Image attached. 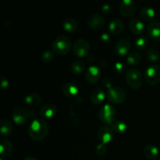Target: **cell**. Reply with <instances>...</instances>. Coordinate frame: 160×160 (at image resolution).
Masks as SVG:
<instances>
[{
	"mask_svg": "<svg viewBox=\"0 0 160 160\" xmlns=\"http://www.w3.org/2000/svg\"><path fill=\"white\" fill-rule=\"evenodd\" d=\"M48 124L43 119L36 118L31 121L28 128V134L32 140L41 142L47 137L48 134Z\"/></svg>",
	"mask_w": 160,
	"mask_h": 160,
	"instance_id": "1",
	"label": "cell"
},
{
	"mask_svg": "<svg viewBox=\"0 0 160 160\" xmlns=\"http://www.w3.org/2000/svg\"><path fill=\"white\" fill-rule=\"evenodd\" d=\"M12 118L14 123L18 126H22L28 120L33 121L36 119V113L34 110H29L23 107H17L12 112Z\"/></svg>",
	"mask_w": 160,
	"mask_h": 160,
	"instance_id": "2",
	"label": "cell"
},
{
	"mask_svg": "<svg viewBox=\"0 0 160 160\" xmlns=\"http://www.w3.org/2000/svg\"><path fill=\"white\" fill-rule=\"evenodd\" d=\"M72 48L70 39L66 35L58 36L52 43V48L53 52L59 56H65Z\"/></svg>",
	"mask_w": 160,
	"mask_h": 160,
	"instance_id": "3",
	"label": "cell"
},
{
	"mask_svg": "<svg viewBox=\"0 0 160 160\" xmlns=\"http://www.w3.org/2000/svg\"><path fill=\"white\" fill-rule=\"evenodd\" d=\"M126 81L131 88L137 90L140 88L143 84V74L138 69H130L126 73Z\"/></svg>",
	"mask_w": 160,
	"mask_h": 160,
	"instance_id": "4",
	"label": "cell"
},
{
	"mask_svg": "<svg viewBox=\"0 0 160 160\" xmlns=\"http://www.w3.org/2000/svg\"><path fill=\"white\" fill-rule=\"evenodd\" d=\"M99 120L104 124L112 125L115 122L117 118V111L112 106L109 104H106L102 106L98 113Z\"/></svg>",
	"mask_w": 160,
	"mask_h": 160,
	"instance_id": "5",
	"label": "cell"
},
{
	"mask_svg": "<svg viewBox=\"0 0 160 160\" xmlns=\"http://www.w3.org/2000/svg\"><path fill=\"white\" fill-rule=\"evenodd\" d=\"M145 81L148 84L156 85L160 82V66L152 64L146 68L144 74Z\"/></svg>",
	"mask_w": 160,
	"mask_h": 160,
	"instance_id": "6",
	"label": "cell"
},
{
	"mask_svg": "<svg viewBox=\"0 0 160 160\" xmlns=\"http://www.w3.org/2000/svg\"><path fill=\"white\" fill-rule=\"evenodd\" d=\"M106 97L113 104H121L126 100V92L120 87H112L107 90Z\"/></svg>",
	"mask_w": 160,
	"mask_h": 160,
	"instance_id": "7",
	"label": "cell"
},
{
	"mask_svg": "<svg viewBox=\"0 0 160 160\" xmlns=\"http://www.w3.org/2000/svg\"><path fill=\"white\" fill-rule=\"evenodd\" d=\"M89 50H90V43L87 39H78L73 45V54L78 58L85 57L88 54Z\"/></svg>",
	"mask_w": 160,
	"mask_h": 160,
	"instance_id": "8",
	"label": "cell"
},
{
	"mask_svg": "<svg viewBox=\"0 0 160 160\" xmlns=\"http://www.w3.org/2000/svg\"><path fill=\"white\" fill-rule=\"evenodd\" d=\"M136 9V3L134 0H123L119 4V10L120 14L124 17H130L134 13Z\"/></svg>",
	"mask_w": 160,
	"mask_h": 160,
	"instance_id": "9",
	"label": "cell"
},
{
	"mask_svg": "<svg viewBox=\"0 0 160 160\" xmlns=\"http://www.w3.org/2000/svg\"><path fill=\"white\" fill-rule=\"evenodd\" d=\"M97 137L100 142V144L106 145L107 144L110 143L113 139V131L109 127L102 126L98 129Z\"/></svg>",
	"mask_w": 160,
	"mask_h": 160,
	"instance_id": "10",
	"label": "cell"
},
{
	"mask_svg": "<svg viewBox=\"0 0 160 160\" xmlns=\"http://www.w3.org/2000/svg\"><path fill=\"white\" fill-rule=\"evenodd\" d=\"M131 43L128 38H121L117 42L114 48V52L120 56H127L130 52Z\"/></svg>",
	"mask_w": 160,
	"mask_h": 160,
	"instance_id": "11",
	"label": "cell"
},
{
	"mask_svg": "<svg viewBox=\"0 0 160 160\" xmlns=\"http://www.w3.org/2000/svg\"><path fill=\"white\" fill-rule=\"evenodd\" d=\"M105 19L100 14H93L91 16L87 21V25L89 28L94 31H99L104 27Z\"/></svg>",
	"mask_w": 160,
	"mask_h": 160,
	"instance_id": "12",
	"label": "cell"
},
{
	"mask_svg": "<svg viewBox=\"0 0 160 160\" xmlns=\"http://www.w3.org/2000/svg\"><path fill=\"white\" fill-rule=\"evenodd\" d=\"M147 36L151 40L160 42V22H151L147 27Z\"/></svg>",
	"mask_w": 160,
	"mask_h": 160,
	"instance_id": "13",
	"label": "cell"
},
{
	"mask_svg": "<svg viewBox=\"0 0 160 160\" xmlns=\"http://www.w3.org/2000/svg\"><path fill=\"white\" fill-rule=\"evenodd\" d=\"M85 78L89 84H96L101 78V70L96 66H91L87 70Z\"/></svg>",
	"mask_w": 160,
	"mask_h": 160,
	"instance_id": "14",
	"label": "cell"
},
{
	"mask_svg": "<svg viewBox=\"0 0 160 160\" xmlns=\"http://www.w3.org/2000/svg\"><path fill=\"white\" fill-rule=\"evenodd\" d=\"M129 29L134 35H141L145 31V24L142 19L133 18L129 22Z\"/></svg>",
	"mask_w": 160,
	"mask_h": 160,
	"instance_id": "15",
	"label": "cell"
},
{
	"mask_svg": "<svg viewBox=\"0 0 160 160\" xmlns=\"http://www.w3.org/2000/svg\"><path fill=\"white\" fill-rule=\"evenodd\" d=\"M57 113V107L54 104H46L40 109V115L42 119L50 120L55 117Z\"/></svg>",
	"mask_w": 160,
	"mask_h": 160,
	"instance_id": "16",
	"label": "cell"
},
{
	"mask_svg": "<svg viewBox=\"0 0 160 160\" xmlns=\"http://www.w3.org/2000/svg\"><path fill=\"white\" fill-rule=\"evenodd\" d=\"M124 25L123 21L120 19H113L109 24V31L113 36L120 35L123 31Z\"/></svg>",
	"mask_w": 160,
	"mask_h": 160,
	"instance_id": "17",
	"label": "cell"
},
{
	"mask_svg": "<svg viewBox=\"0 0 160 160\" xmlns=\"http://www.w3.org/2000/svg\"><path fill=\"white\" fill-rule=\"evenodd\" d=\"M62 94L66 97L68 98H73L75 97L79 92V88L75 84L72 82H67L63 84L62 88Z\"/></svg>",
	"mask_w": 160,
	"mask_h": 160,
	"instance_id": "18",
	"label": "cell"
},
{
	"mask_svg": "<svg viewBox=\"0 0 160 160\" xmlns=\"http://www.w3.org/2000/svg\"><path fill=\"white\" fill-rule=\"evenodd\" d=\"M106 95L101 88H97L91 95V102L95 105H100L105 101Z\"/></svg>",
	"mask_w": 160,
	"mask_h": 160,
	"instance_id": "19",
	"label": "cell"
},
{
	"mask_svg": "<svg viewBox=\"0 0 160 160\" xmlns=\"http://www.w3.org/2000/svg\"><path fill=\"white\" fill-rule=\"evenodd\" d=\"M24 102L29 107H37L42 102V97L36 93L28 94L25 96Z\"/></svg>",
	"mask_w": 160,
	"mask_h": 160,
	"instance_id": "20",
	"label": "cell"
},
{
	"mask_svg": "<svg viewBox=\"0 0 160 160\" xmlns=\"http://www.w3.org/2000/svg\"><path fill=\"white\" fill-rule=\"evenodd\" d=\"M12 145L6 138H2L0 141V156L2 158L7 157L12 153Z\"/></svg>",
	"mask_w": 160,
	"mask_h": 160,
	"instance_id": "21",
	"label": "cell"
},
{
	"mask_svg": "<svg viewBox=\"0 0 160 160\" xmlns=\"http://www.w3.org/2000/svg\"><path fill=\"white\" fill-rule=\"evenodd\" d=\"M62 26L66 32L73 33L76 32L77 30H78V23L75 19L69 17V18H66L65 20L62 21Z\"/></svg>",
	"mask_w": 160,
	"mask_h": 160,
	"instance_id": "22",
	"label": "cell"
},
{
	"mask_svg": "<svg viewBox=\"0 0 160 160\" xmlns=\"http://www.w3.org/2000/svg\"><path fill=\"white\" fill-rule=\"evenodd\" d=\"M12 130H13V128L9 120H6V119L1 120L0 121V133L3 138L10 135L12 132Z\"/></svg>",
	"mask_w": 160,
	"mask_h": 160,
	"instance_id": "23",
	"label": "cell"
},
{
	"mask_svg": "<svg viewBox=\"0 0 160 160\" xmlns=\"http://www.w3.org/2000/svg\"><path fill=\"white\" fill-rule=\"evenodd\" d=\"M156 17V11L150 6H144L140 10V17L144 21H151Z\"/></svg>",
	"mask_w": 160,
	"mask_h": 160,
	"instance_id": "24",
	"label": "cell"
},
{
	"mask_svg": "<svg viewBox=\"0 0 160 160\" xmlns=\"http://www.w3.org/2000/svg\"><path fill=\"white\" fill-rule=\"evenodd\" d=\"M143 153L148 159H156L159 156V150L153 145H146L143 148Z\"/></svg>",
	"mask_w": 160,
	"mask_h": 160,
	"instance_id": "25",
	"label": "cell"
},
{
	"mask_svg": "<svg viewBox=\"0 0 160 160\" xmlns=\"http://www.w3.org/2000/svg\"><path fill=\"white\" fill-rule=\"evenodd\" d=\"M142 60V56L137 51H133L130 52L127 56V62L131 66L138 65Z\"/></svg>",
	"mask_w": 160,
	"mask_h": 160,
	"instance_id": "26",
	"label": "cell"
},
{
	"mask_svg": "<svg viewBox=\"0 0 160 160\" xmlns=\"http://www.w3.org/2000/svg\"><path fill=\"white\" fill-rule=\"evenodd\" d=\"M85 69V63L81 60H75L70 66V70L75 75H80Z\"/></svg>",
	"mask_w": 160,
	"mask_h": 160,
	"instance_id": "27",
	"label": "cell"
},
{
	"mask_svg": "<svg viewBox=\"0 0 160 160\" xmlns=\"http://www.w3.org/2000/svg\"><path fill=\"white\" fill-rule=\"evenodd\" d=\"M111 128L114 132L123 134L126 132L128 130V125L123 120H118V121H115L111 125Z\"/></svg>",
	"mask_w": 160,
	"mask_h": 160,
	"instance_id": "28",
	"label": "cell"
},
{
	"mask_svg": "<svg viewBox=\"0 0 160 160\" xmlns=\"http://www.w3.org/2000/svg\"><path fill=\"white\" fill-rule=\"evenodd\" d=\"M148 45V38L145 36H141V37L138 38L134 42V46L137 50L142 51L146 48V47Z\"/></svg>",
	"mask_w": 160,
	"mask_h": 160,
	"instance_id": "29",
	"label": "cell"
},
{
	"mask_svg": "<svg viewBox=\"0 0 160 160\" xmlns=\"http://www.w3.org/2000/svg\"><path fill=\"white\" fill-rule=\"evenodd\" d=\"M145 56H146V59L152 62H158L160 57L159 52L156 48H150V49L147 50Z\"/></svg>",
	"mask_w": 160,
	"mask_h": 160,
	"instance_id": "30",
	"label": "cell"
},
{
	"mask_svg": "<svg viewBox=\"0 0 160 160\" xmlns=\"http://www.w3.org/2000/svg\"><path fill=\"white\" fill-rule=\"evenodd\" d=\"M55 58V55L54 53L52 52L50 50H46V51L44 52L42 55V60L45 63L49 64L51 63L53 61Z\"/></svg>",
	"mask_w": 160,
	"mask_h": 160,
	"instance_id": "31",
	"label": "cell"
},
{
	"mask_svg": "<svg viewBox=\"0 0 160 160\" xmlns=\"http://www.w3.org/2000/svg\"><path fill=\"white\" fill-rule=\"evenodd\" d=\"M112 67H113L114 72L116 73H118V74L123 73L126 70V65L122 62H116L112 66Z\"/></svg>",
	"mask_w": 160,
	"mask_h": 160,
	"instance_id": "32",
	"label": "cell"
},
{
	"mask_svg": "<svg viewBox=\"0 0 160 160\" xmlns=\"http://www.w3.org/2000/svg\"><path fill=\"white\" fill-rule=\"evenodd\" d=\"M95 152L99 156H104L106 153V145H102V144H99L96 147V148H95Z\"/></svg>",
	"mask_w": 160,
	"mask_h": 160,
	"instance_id": "33",
	"label": "cell"
},
{
	"mask_svg": "<svg viewBox=\"0 0 160 160\" xmlns=\"http://www.w3.org/2000/svg\"><path fill=\"white\" fill-rule=\"evenodd\" d=\"M112 6L109 4H104L101 7V11L104 15H109L111 13V12H112Z\"/></svg>",
	"mask_w": 160,
	"mask_h": 160,
	"instance_id": "34",
	"label": "cell"
},
{
	"mask_svg": "<svg viewBox=\"0 0 160 160\" xmlns=\"http://www.w3.org/2000/svg\"><path fill=\"white\" fill-rule=\"evenodd\" d=\"M102 86L105 88H107V90H109V88H111L112 86V80L111 78H105L102 81Z\"/></svg>",
	"mask_w": 160,
	"mask_h": 160,
	"instance_id": "35",
	"label": "cell"
},
{
	"mask_svg": "<svg viewBox=\"0 0 160 160\" xmlns=\"http://www.w3.org/2000/svg\"><path fill=\"white\" fill-rule=\"evenodd\" d=\"M0 84H1V87L2 89H6L8 88L9 85V82L8 81V79L6 78H5L4 76H1V81H0Z\"/></svg>",
	"mask_w": 160,
	"mask_h": 160,
	"instance_id": "36",
	"label": "cell"
},
{
	"mask_svg": "<svg viewBox=\"0 0 160 160\" xmlns=\"http://www.w3.org/2000/svg\"><path fill=\"white\" fill-rule=\"evenodd\" d=\"M100 40H101L102 42L103 43H106L110 41V35H109L108 33H102V34L100 35Z\"/></svg>",
	"mask_w": 160,
	"mask_h": 160,
	"instance_id": "37",
	"label": "cell"
},
{
	"mask_svg": "<svg viewBox=\"0 0 160 160\" xmlns=\"http://www.w3.org/2000/svg\"><path fill=\"white\" fill-rule=\"evenodd\" d=\"M23 160H38V159H35V158H34V157H31V156H28V157L24 158Z\"/></svg>",
	"mask_w": 160,
	"mask_h": 160,
	"instance_id": "38",
	"label": "cell"
},
{
	"mask_svg": "<svg viewBox=\"0 0 160 160\" xmlns=\"http://www.w3.org/2000/svg\"><path fill=\"white\" fill-rule=\"evenodd\" d=\"M159 153H160V148H159Z\"/></svg>",
	"mask_w": 160,
	"mask_h": 160,
	"instance_id": "39",
	"label": "cell"
},
{
	"mask_svg": "<svg viewBox=\"0 0 160 160\" xmlns=\"http://www.w3.org/2000/svg\"><path fill=\"white\" fill-rule=\"evenodd\" d=\"M158 160H160V159H158Z\"/></svg>",
	"mask_w": 160,
	"mask_h": 160,
	"instance_id": "40",
	"label": "cell"
}]
</instances>
